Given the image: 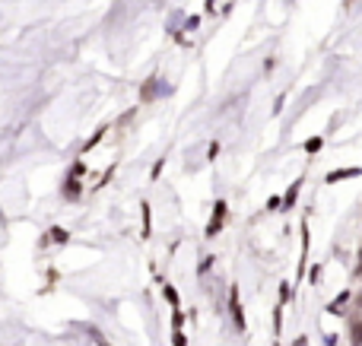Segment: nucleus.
<instances>
[{"label": "nucleus", "mask_w": 362, "mask_h": 346, "mask_svg": "<svg viewBox=\"0 0 362 346\" xmlns=\"http://www.w3.org/2000/svg\"><path fill=\"white\" fill-rule=\"evenodd\" d=\"M308 153H315V150H321V137H318V140H308V146H305Z\"/></svg>", "instance_id": "obj_3"}, {"label": "nucleus", "mask_w": 362, "mask_h": 346, "mask_svg": "<svg viewBox=\"0 0 362 346\" xmlns=\"http://www.w3.org/2000/svg\"><path fill=\"white\" fill-rule=\"evenodd\" d=\"M166 299L172 302V305H175V302H178V296H175V289H172V286H166Z\"/></svg>", "instance_id": "obj_4"}, {"label": "nucleus", "mask_w": 362, "mask_h": 346, "mask_svg": "<svg viewBox=\"0 0 362 346\" xmlns=\"http://www.w3.org/2000/svg\"><path fill=\"white\" fill-rule=\"evenodd\" d=\"M359 343H362V324L353 327V346H359Z\"/></svg>", "instance_id": "obj_2"}, {"label": "nucleus", "mask_w": 362, "mask_h": 346, "mask_svg": "<svg viewBox=\"0 0 362 346\" xmlns=\"http://www.w3.org/2000/svg\"><path fill=\"white\" fill-rule=\"evenodd\" d=\"M175 346H184V334H175Z\"/></svg>", "instance_id": "obj_5"}, {"label": "nucleus", "mask_w": 362, "mask_h": 346, "mask_svg": "<svg viewBox=\"0 0 362 346\" xmlns=\"http://www.w3.org/2000/svg\"><path fill=\"white\" fill-rule=\"evenodd\" d=\"M359 273H362V254H359Z\"/></svg>", "instance_id": "obj_6"}, {"label": "nucleus", "mask_w": 362, "mask_h": 346, "mask_svg": "<svg viewBox=\"0 0 362 346\" xmlns=\"http://www.w3.org/2000/svg\"><path fill=\"white\" fill-rule=\"evenodd\" d=\"M222 216H226V203H216V213H213V219H210V226H206V235H216V232H219V226H222Z\"/></svg>", "instance_id": "obj_1"}]
</instances>
